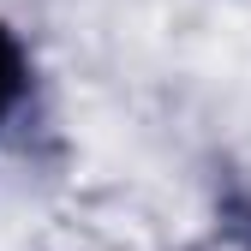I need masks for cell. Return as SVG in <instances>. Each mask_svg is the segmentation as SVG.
Returning a JSON list of instances; mask_svg holds the SVG:
<instances>
[{"instance_id": "7a4b0ae2", "label": "cell", "mask_w": 251, "mask_h": 251, "mask_svg": "<svg viewBox=\"0 0 251 251\" xmlns=\"http://www.w3.org/2000/svg\"><path fill=\"white\" fill-rule=\"evenodd\" d=\"M239 222H245V251H251V209H245V215H239Z\"/></svg>"}, {"instance_id": "6da1fadb", "label": "cell", "mask_w": 251, "mask_h": 251, "mask_svg": "<svg viewBox=\"0 0 251 251\" xmlns=\"http://www.w3.org/2000/svg\"><path fill=\"white\" fill-rule=\"evenodd\" d=\"M24 102H30V60H24V42L12 36V24L0 18V126H12Z\"/></svg>"}]
</instances>
